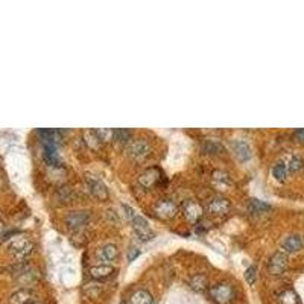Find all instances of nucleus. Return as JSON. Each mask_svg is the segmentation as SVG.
<instances>
[{"label":"nucleus","instance_id":"nucleus-1","mask_svg":"<svg viewBox=\"0 0 304 304\" xmlns=\"http://www.w3.org/2000/svg\"><path fill=\"white\" fill-rule=\"evenodd\" d=\"M8 250L17 260H23L34 251V243L27 236L17 234L8 240Z\"/></svg>","mask_w":304,"mask_h":304},{"label":"nucleus","instance_id":"nucleus-2","mask_svg":"<svg viewBox=\"0 0 304 304\" xmlns=\"http://www.w3.org/2000/svg\"><path fill=\"white\" fill-rule=\"evenodd\" d=\"M125 154L134 161H145L151 155V145L145 139H131L125 145Z\"/></svg>","mask_w":304,"mask_h":304},{"label":"nucleus","instance_id":"nucleus-3","mask_svg":"<svg viewBox=\"0 0 304 304\" xmlns=\"http://www.w3.org/2000/svg\"><path fill=\"white\" fill-rule=\"evenodd\" d=\"M210 297L216 304H231L234 301V288L230 283H217L210 288Z\"/></svg>","mask_w":304,"mask_h":304},{"label":"nucleus","instance_id":"nucleus-4","mask_svg":"<svg viewBox=\"0 0 304 304\" xmlns=\"http://www.w3.org/2000/svg\"><path fill=\"white\" fill-rule=\"evenodd\" d=\"M92 214L87 210H76V211H70L66 214L64 222L66 225L72 230V231H82V228L90 222Z\"/></svg>","mask_w":304,"mask_h":304},{"label":"nucleus","instance_id":"nucleus-5","mask_svg":"<svg viewBox=\"0 0 304 304\" xmlns=\"http://www.w3.org/2000/svg\"><path fill=\"white\" fill-rule=\"evenodd\" d=\"M161 178H163V174L160 172V169H157V168H148L146 171H143V172L140 174V177H139V184H140L143 189L149 190V189L155 187V186L161 181Z\"/></svg>","mask_w":304,"mask_h":304},{"label":"nucleus","instance_id":"nucleus-6","mask_svg":"<svg viewBox=\"0 0 304 304\" xmlns=\"http://www.w3.org/2000/svg\"><path fill=\"white\" fill-rule=\"evenodd\" d=\"M131 225H132V230L135 231V234H137L142 240L148 242V240H151V239L154 237V231H152V228L149 227L148 220H146L143 216L135 214V216L131 219Z\"/></svg>","mask_w":304,"mask_h":304},{"label":"nucleus","instance_id":"nucleus-7","mask_svg":"<svg viewBox=\"0 0 304 304\" xmlns=\"http://www.w3.org/2000/svg\"><path fill=\"white\" fill-rule=\"evenodd\" d=\"M181 211L184 214V217L192 222V224H197L203 219L204 216V208L197 203V201H192V200H187L181 204Z\"/></svg>","mask_w":304,"mask_h":304},{"label":"nucleus","instance_id":"nucleus-8","mask_svg":"<svg viewBox=\"0 0 304 304\" xmlns=\"http://www.w3.org/2000/svg\"><path fill=\"white\" fill-rule=\"evenodd\" d=\"M288 266V254L285 251H277L271 256L269 262H268V271L272 275H280L285 272Z\"/></svg>","mask_w":304,"mask_h":304},{"label":"nucleus","instance_id":"nucleus-9","mask_svg":"<svg viewBox=\"0 0 304 304\" xmlns=\"http://www.w3.org/2000/svg\"><path fill=\"white\" fill-rule=\"evenodd\" d=\"M177 213L178 207L171 200H160L154 205V214L160 219H172Z\"/></svg>","mask_w":304,"mask_h":304},{"label":"nucleus","instance_id":"nucleus-10","mask_svg":"<svg viewBox=\"0 0 304 304\" xmlns=\"http://www.w3.org/2000/svg\"><path fill=\"white\" fill-rule=\"evenodd\" d=\"M86 181H87V186H89L90 192L93 194V197H96L101 201L108 198V189H106V186H105L103 181H101L99 178H96L93 175H87Z\"/></svg>","mask_w":304,"mask_h":304},{"label":"nucleus","instance_id":"nucleus-11","mask_svg":"<svg viewBox=\"0 0 304 304\" xmlns=\"http://www.w3.org/2000/svg\"><path fill=\"white\" fill-rule=\"evenodd\" d=\"M230 207L231 204L227 198L224 197H213L208 204H207V210L208 213L211 214H217V216H222V214H227L230 211Z\"/></svg>","mask_w":304,"mask_h":304},{"label":"nucleus","instance_id":"nucleus-12","mask_svg":"<svg viewBox=\"0 0 304 304\" xmlns=\"http://www.w3.org/2000/svg\"><path fill=\"white\" fill-rule=\"evenodd\" d=\"M231 149H233L234 155L239 158V161H248L251 158V148L243 140L231 142Z\"/></svg>","mask_w":304,"mask_h":304},{"label":"nucleus","instance_id":"nucleus-13","mask_svg":"<svg viewBox=\"0 0 304 304\" xmlns=\"http://www.w3.org/2000/svg\"><path fill=\"white\" fill-rule=\"evenodd\" d=\"M282 246L286 253H297L303 248V237L298 234H291L283 239Z\"/></svg>","mask_w":304,"mask_h":304},{"label":"nucleus","instance_id":"nucleus-14","mask_svg":"<svg viewBox=\"0 0 304 304\" xmlns=\"http://www.w3.org/2000/svg\"><path fill=\"white\" fill-rule=\"evenodd\" d=\"M114 274V268L108 263H102V265H96L90 268V275L95 280H105L109 279Z\"/></svg>","mask_w":304,"mask_h":304},{"label":"nucleus","instance_id":"nucleus-15","mask_svg":"<svg viewBox=\"0 0 304 304\" xmlns=\"http://www.w3.org/2000/svg\"><path fill=\"white\" fill-rule=\"evenodd\" d=\"M34 298V294L29 288H21L18 291H15L11 298H9V303L11 304H31L34 303L32 301Z\"/></svg>","mask_w":304,"mask_h":304},{"label":"nucleus","instance_id":"nucleus-16","mask_svg":"<svg viewBox=\"0 0 304 304\" xmlns=\"http://www.w3.org/2000/svg\"><path fill=\"white\" fill-rule=\"evenodd\" d=\"M35 280H37V274H35L34 269H31L29 266H21L20 271L17 272V282H18L21 286H24V288L31 286Z\"/></svg>","mask_w":304,"mask_h":304},{"label":"nucleus","instance_id":"nucleus-17","mask_svg":"<svg viewBox=\"0 0 304 304\" xmlns=\"http://www.w3.org/2000/svg\"><path fill=\"white\" fill-rule=\"evenodd\" d=\"M211 181H213L214 187H217V189H220V190H224V189H227V187L231 186V178H230V175H228L227 172H224V171H214V172L211 174Z\"/></svg>","mask_w":304,"mask_h":304},{"label":"nucleus","instance_id":"nucleus-18","mask_svg":"<svg viewBox=\"0 0 304 304\" xmlns=\"http://www.w3.org/2000/svg\"><path fill=\"white\" fill-rule=\"evenodd\" d=\"M117 256H119V250L113 243H106L99 250V259L103 260V262H106V263L114 262L117 259Z\"/></svg>","mask_w":304,"mask_h":304},{"label":"nucleus","instance_id":"nucleus-19","mask_svg":"<svg viewBox=\"0 0 304 304\" xmlns=\"http://www.w3.org/2000/svg\"><path fill=\"white\" fill-rule=\"evenodd\" d=\"M154 298L152 295L146 291V289H137L131 298H129V304H152Z\"/></svg>","mask_w":304,"mask_h":304},{"label":"nucleus","instance_id":"nucleus-20","mask_svg":"<svg viewBox=\"0 0 304 304\" xmlns=\"http://www.w3.org/2000/svg\"><path fill=\"white\" fill-rule=\"evenodd\" d=\"M189 285H190V288H192L194 291H197V292H204V291H207V288H208V280H207V277H205L204 274H195V275L190 277Z\"/></svg>","mask_w":304,"mask_h":304},{"label":"nucleus","instance_id":"nucleus-21","mask_svg":"<svg viewBox=\"0 0 304 304\" xmlns=\"http://www.w3.org/2000/svg\"><path fill=\"white\" fill-rule=\"evenodd\" d=\"M44 158L49 164L57 166L60 158H58V151H57V145L53 143H46L44 145Z\"/></svg>","mask_w":304,"mask_h":304},{"label":"nucleus","instance_id":"nucleus-22","mask_svg":"<svg viewBox=\"0 0 304 304\" xmlns=\"http://www.w3.org/2000/svg\"><path fill=\"white\" fill-rule=\"evenodd\" d=\"M279 301L280 304H301L298 295L292 291V289H286L279 295Z\"/></svg>","mask_w":304,"mask_h":304},{"label":"nucleus","instance_id":"nucleus-23","mask_svg":"<svg viewBox=\"0 0 304 304\" xmlns=\"http://www.w3.org/2000/svg\"><path fill=\"white\" fill-rule=\"evenodd\" d=\"M84 142L89 145V148L92 149H98L101 145V140L98 139V135L95 134V129H87L84 131Z\"/></svg>","mask_w":304,"mask_h":304},{"label":"nucleus","instance_id":"nucleus-24","mask_svg":"<svg viewBox=\"0 0 304 304\" xmlns=\"http://www.w3.org/2000/svg\"><path fill=\"white\" fill-rule=\"evenodd\" d=\"M248 210L251 211V213H263V211H268V210H271V207L268 205V204L262 203V201H259V200H250V203H248Z\"/></svg>","mask_w":304,"mask_h":304},{"label":"nucleus","instance_id":"nucleus-25","mask_svg":"<svg viewBox=\"0 0 304 304\" xmlns=\"http://www.w3.org/2000/svg\"><path fill=\"white\" fill-rule=\"evenodd\" d=\"M84 294L86 295H89V297H92V298H96L99 294H101L102 291V286L99 283H96V282H93V283H87L86 286H84Z\"/></svg>","mask_w":304,"mask_h":304},{"label":"nucleus","instance_id":"nucleus-26","mask_svg":"<svg viewBox=\"0 0 304 304\" xmlns=\"http://www.w3.org/2000/svg\"><path fill=\"white\" fill-rule=\"evenodd\" d=\"M286 174H288V169H286V166H285L283 163L274 164V168H272V177H274L277 181H285Z\"/></svg>","mask_w":304,"mask_h":304},{"label":"nucleus","instance_id":"nucleus-27","mask_svg":"<svg viewBox=\"0 0 304 304\" xmlns=\"http://www.w3.org/2000/svg\"><path fill=\"white\" fill-rule=\"evenodd\" d=\"M95 134L98 135V139L101 142H109L114 139V129H111V128H98V129H95Z\"/></svg>","mask_w":304,"mask_h":304},{"label":"nucleus","instance_id":"nucleus-28","mask_svg":"<svg viewBox=\"0 0 304 304\" xmlns=\"http://www.w3.org/2000/svg\"><path fill=\"white\" fill-rule=\"evenodd\" d=\"M114 139H116L119 143L126 145V143L131 140V131H129V129H123V128L114 129Z\"/></svg>","mask_w":304,"mask_h":304},{"label":"nucleus","instance_id":"nucleus-29","mask_svg":"<svg viewBox=\"0 0 304 304\" xmlns=\"http://www.w3.org/2000/svg\"><path fill=\"white\" fill-rule=\"evenodd\" d=\"M204 151H205V154H219V152H222L224 151V148L219 145V143H216V142H205L204 143Z\"/></svg>","mask_w":304,"mask_h":304},{"label":"nucleus","instance_id":"nucleus-30","mask_svg":"<svg viewBox=\"0 0 304 304\" xmlns=\"http://www.w3.org/2000/svg\"><path fill=\"white\" fill-rule=\"evenodd\" d=\"M288 169H289L291 172H298L300 169H303V160L298 158V157H292L291 161H289Z\"/></svg>","mask_w":304,"mask_h":304},{"label":"nucleus","instance_id":"nucleus-31","mask_svg":"<svg viewBox=\"0 0 304 304\" xmlns=\"http://www.w3.org/2000/svg\"><path fill=\"white\" fill-rule=\"evenodd\" d=\"M256 277H257V269H256V266H250V268L245 271V280H246V283H248V285H254Z\"/></svg>","mask_w":304,"mask_h":304},{"label":"nucleus","instance_id":"nucleus-32","mask_svg":"<svg viewBox=\"0 0 304 304\" xmlns=\"http://www.w3.org/2000/svg\"><path fill=\"white\" fill-rule=\"evenodd\" d=\"M139 253H140V251H139L137 248H131V250H129V253H128V259H129V262H131V260H134V259L139 256Z\"/></svg>","mask_w":304,"mask_h":304},{"label":"nucleus","instance_id":"nucleus-33","mask_svg":"<svg viewBox=\"0 0 304 304\" xmlns=\"http://www.w3.org/2000/svg\"><path fill=\"white\" fill-rule=\"evenodd\" d=\"M295 135H297V137H298L300 140H303V142H304V129H298V131L295 132Z\"/></svg>","mask_w":304,"mask_h":304},{"label":"nucleus","instance_id":"nucleus-34","mask_svg":"<svg viewBox=\"0 0 304 304\" xmlns=\"http://www.w3.org/2000/svg\"><path fill=\"white\" fill-rule=\"evenodd\" d=\"M3 231V222H2V219H0V233Z\"/></svg>","mask_w":304,"mask_h":304},{"label":"nucleus","instance_id":"nucleus-35","mask_svg":"<svg viewBox=\"0 0 304 304\" xmlns=\"http://www.w3.org/2000/svg\"><path fill=\"white\" fill-rule=\"evenodd\" d=\"M31 304H44V303H40V301H34V303H31Z\"/></svg>","mask_w":304,"mask_h":304},{"label":"nucleus","instance_id":"nucleus-36","mask_svg":"<svg viewBox=\"0 0 304 304\" xmlns=\"http://www.w3.org/2000/svg\"><path fill=\"white\" fill-rule=\"evenodd\" d=\"M120 304H129V303H126V301H122V303Z\"/></svg>","mask_w":304,"mask_h":304}]
</instances>
